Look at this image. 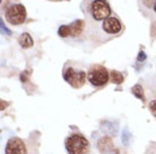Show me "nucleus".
<instances>
[{"instance_id": "obj_6", "label": "nucleus", "mask_w": 156, "mask_h": 154, "mask_svg": "<svg viewBox=\"0 0 156 154\" xmlns=\"http://www.w3.org/2000/svg\"><path fill=\"white\" fill-rule=\"evenodd\" d=\"M6 154H26L25 143L18 137H12L7 142L6 145Z\"/></svg>"}, {"instance_id": "obj_20", "label": "nucleus", "mask_w": 156, "mask_h": 154, "mask_svg": "<svg viewBox=\"0 0 156 154\" xmlns=\"http://www.w3.org/2000/svg\"><path fill=\"white\" fill-rule=\"evenodd\" d=\"M144 5L146 7H151L152 6V0H144Z\"/></svg>"}, {"instance_id": "obj_14", "label": "nucleus", "mask_w": 156, "mask_h": 154, "mask_svg": "<svg viewBox=\"0 0 156 154\" xmlns=\"http://www.w3.org/2000/svg\"><path fill=\"white\" fill-rule=\"evenodd\" d=\"M58 35L60 36V37H62V38H65V37H67V36H69V35H70V28H69V26L62 25V26L59 27Z\"/></svg>"}, {"instance_id": "obj_7", "label": "nucleus", "mask_w": 156, "mask_h": 154, "mask_svg": "<svg viewBox=\"0 0 156 154\" xmlns=\"http://www.w3.org/2000/svg\"><path fill=\"white\" fill-rule=\"evenodd\" d=\"M103 31L108 34H118L122 29L120 22L115 17H109L105 20H103Z\"/></svg>"}, {"instance_id": "obj_1", "label": "nucleus", "mask_w": 156, "mask_h": 154, "mask_svg": "<svg viewBox=\"0 0 156 154\" xmlns=\"http://www.w3.org/2000/svg\"><path fill=\"white\" fill-rule=\"evenodd\" d=\"M66 150L69 154H87L90 143L83 135L73 134L66 139Z\"/></svg>"}, {"instance_id": "obj_24", "label": "nucleus", "mask_w": 156, "mask_h": 154, "mask_svg": "<svg viewBox=\"0 0 156 154\" xmlns=\"http://www.w3.org/2000/svg\"><path fill=\"white\" fill-rule=\"evenodd\" d=\"M117 154H118V153H117Z\"/></svg>"}, {"instance_id": "obj_13", "label": "nucleus", "mask_w": 156, "mask_h": 154, "mask_svg": "<svg viewBox=\"0 0 156 154\" xmlns=\"http://www.w3.org/2000/svg\"><path fill=\"white\" fill-rule=\"evenodd\" d=\"M111 80L115 85H121L123 82V75L118 71H112L111 72Z\"/></svg>"}, {"instance_id": "obj_11", "label": "nucleus", "mask_w": 156, "mask_h": 154, "mask_svg": "<svg viewBox=\"0 0 156 154\" xmlns=\"http://www.w3.org/2000/svg\"><path fill=\"white\" fill-rule=\"evenodd\" d=\"M18 43H20V45L23 49H30L34 44L32 36L28 33H23V34L20 35V38H18Z\"/></svg>"}, {"instance_id": "obj_21", "label": "nucleus", "mask_w": 156, "mask_h": 154, "mask_svg": "<svg viewBox=\"0 0 156 154\" xmlns=\"http://www.w3.org/2000/svg\"><path fill=\"white\" fill-rule=\"evenodd\" d=\"M7 106V104H4V101H1V110H4V108Z\"/></svg>"}, {"instance_id": "obj_17", "label": "nucleus", "mask_w": 156, "mask_h": 154, "mask_svg": "<svg viewBox=\"0 0 156 154\" xmlns=\"http://www.w3.org/2000/svg\"><path fill=\"white\" fill-rule=\"evenodd\" d=\"M28 75H30V73H28L27 71H23V72H22V73H20V81H22V82H24V83H25V82H27L28 81Z\"/></svg>"}, {"instance_id": "obj_10", "label": "nucleus", "mask_w": 156, "mask_h": 154, "mask_svg": "<svg viewBox=\"0 0 156 154\" xmlns=\"http://www.w3.org/2000/svg\"><path fill=\"white\" fill-rule=\"evenodd\" d=\"M101 129L106 134L115 136L118 133V125L117 123H113V122H103Z\"/></svg>"}, {"instance_id": "obj_3", "label": "nucleus", "mask_w": 156, "mask_h": 154, "mask_svg": "<svg viewBox=\"0 0 156 154\" xmlns=\"http://www.w3.org/2000/svg\"><path fill=\"white\" fill-rule=\"evenodd\" d=\"M25 18H26V9L20 4L12 5L6 12V19L12 25H20L25 22Z\"/></svg>"}, {"instance_id": "obj_15", "label": "nucleus", "mask_w": 156, "mask_h": 154, "mask_svg": "<svg viewBox=\"0 0 156 154\" xmlns=\"http://www.w3.org/2000/svg\"><path fill=\"white\" fill-rule=\"evenodd\" d=\"M129 139H130V133H129V131L127 128H125L123 132H122V143H123L125 145H128Z\"/></svg>"}, {"instance_id": "obj_12", "label": "nucleus", "mask_w": 156, "mask_h": 154, "mask_svg": "<svg viewBox=\"0 0 156 154\" xmlns=\"http://www.w3.org/2000/svg\"><path fill=\"white\" fill-rule=\"evenodd\" d=\"M131 92L133 93V96L140 99V100L145 101V97H144V90H143V87L140 85H135L131 88Z\"/></svg>"}, {"instance_id": "obj_4", "label": "nucleus", "mask_w": 156, "mask_h": 154, "mask_svg": "<svg viewBox=\"0 0 156 154\" xmlns=\"http://www.w3.org/2000/svg\"><path fill=\"white\" fill-rule=\"evenodd\" d=\"M86 73L84 71H77L74 68H68L63 72V79L67 81L71 87L74 88H80L85 82Z\"/></svg>"}, {"instance_id": "obj_2", "label": "nucleus", "mask_w": 156, "mask_h": 154, "mask_svg": "<svg viewBox=\"0 0 156 154\" xmlns=\"http://www.w3.org/2000/svg\"><path fill=\"white\" fill-rule=\"evenodd\" d=\"M92 17L98 22L105 20L111 15V8L105 0H94L90 5Z\"/></svg>"}, {"instance_id": "obj_23", "label": "nucleus", "mask_w": 156, "mask_h": 154, "mask_svg": "<svg viewBox=\"0 0 156 154\" xmlns=\"http://www.w3.org/2000/svg\"><path fill=\"white\" fill-rule=\"evenodd\" d=\"M58 1H59V0H58Z\"/></svg>"}, {"instance_id": "obj_8", "label": "nucleus", "mask_w": 156, "mask_h": 154, "mask_svg": "<svg viewBox=\"0 0 156 154\" xmlns=\"http://www.w3.org/2000/svg\"><path fill=\"white\" fill-rule=\"evenodd\" d=\"M98 149L101 153H108L113 149V142L111 136H103L98 139Z\"/></svg>"}, {"instance_id": "obj_19", "label": "nucleus", "mask_w": 156, "mask_h": 154, "mask_svg": "<svg viewBox=\"0 0 156 154\" xmlns=\"http://www.w3.org/2000/svg\"><path fill=\"white\" fill-rule=\"evenodd\" d=\"M137 60L139 62H141V61H145L146 60V54L141 51V52H139V54H138V58H137Z\"/></svg>"}, {"instance_id": "obj_5", "label": "nucleus", "mask_w": 156, "mask_h": 154, "mask_svg": "<svg viewBox=\"0 0 156 154\" xmlns=\"http://www.w3.org/2000/svg\"><path fill=\"white\" fill-rule=\"evenodd\" d=\"M87 79L95 87H102L109 81V73L104 68L100 66L92 70L87 75Z\"/></svg>"}, {"instance_id": "obj_18", "label": "nucleus", "mask_w": 156, "mask_h": 154, "mask_svg": "<svg viewBox=\"0 0 156 154\" xmlns=\"http://www.w3.org/2000/svg\"><path fill=\"white\" fill-rule=\"evenodd\" d=\"M0 27H1V33H2V34H7V35H10V34H12V32L9 31V29H8L7 27H6V26L4 25V23H2V20L0 22Z\"/></svg>"}, {"instance_id": "obj_22", "label": "nucleus", "mask_w": 156, "mask_h": 154, "mask_svg": "<svg viewBox=\"0 0 156 154\" xmlns=\"http://www.w3.org/2000/svg\"><path fill=\"white\" fill-rule=\"evenodd\" d=\"M154 12H156V0L154 1Z\"/></svg>"}, {"instance_id": "obj_9", "label": "nucleus", "mask_w": 156, "mask_h": 154, "mask_svg": "<svg viewBox=\"0 0 156 154\" xmlns=\"http://www.w3.org/2000/svg\"><path fill=\"white\" fill-rule=\"evenodd\" d=\"M84 27H85V23H84V20H80V19H77L73 22V23L69 25V28H70V35L73 37H76L78 35L82 34L83 29H84Z\"/></svg>"}, {"instance_id": "obj_16", "label": "nucleus", "mask_w": 156, "mask_h": 154, "mask_svg": "<svg viewBox=\"0 0 156 154\" xmlns=\"http://www.w3.org/2000/svg\"><path fill=\"white\" fill-rule=\"evenodd\" d=\"M149 110L153 114V116L156 118V100H152L149 102Z\"/></svg>"}]
</instances>
